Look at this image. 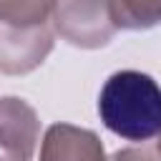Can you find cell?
Returning a JSON list of instances; mask_svg holds the SVG:
<instances>
[{"label":"cell","mask_w":161,"mask_h":161,"mask_svg":"<svg viewBox=\"0 0 161 161\" xmlns=\"http://www.w3.org/2000/svg\"><path fill=\"white\" fill-rule=\"evenodd\" d=\"M98 116L126 141H151L161 133V86L141 70H118L98 93Z\"/></svg>","instance_id":"obj_1"},{"label":"cell","mask_w":161,"mask_h":161,"mask_svg":"<svg viewBox=\"0 0 161 161\" xmlns=\"http://www.w3.org/2000/svg\"><path fill=\"white\" fill-rule=\"evenodd\" d=\"M40 138L35 108L15 96L0 98V161H30Z\"/></svg>","instance_id":"obj_4"},{"label":"cell","mask_w":161,"mask_h":161,"mask_svg":"<svg viewBox=\"0 0 161 161\" xmlns=\"http://www.w3.org/2000/svg\"><path fill=\"white\" fill-rule=\"evenodd\" d=\"M53 30L75 48H103L116 35L111 0H55Z\"/></svg>","instance_id":"obj_2"},{"label":"cell","mask_w":161,"mask_h":161,"mask_svg":"<svg viewBox=\"0 0 161 161\" xmlns=\"http://www.w3.org/2000/svg\"><path fill=\"white\" fill-rule=\"evenodd\" d=\"M53 50V28L40 25H18L0 20V73L23 75L35 70L48 53Z\"/></svg>","instance_id":"obj_3"},{"label":"cell","mask_w":161,"mask_h":161,"mask_svg":"<svg viewBox=\"0 0 161 161\" xmlns=\"http://www.w3.org/2000/svg\"><path fill=\"white\" fill-rule=\"evenodd\" d=\"M108 161H161V151L156 146H131L116 151Z\"/></svg>","instance_id":"obj_8"},{"label":"cell","mask_w":161,"mask_h":161,"mask_svg":"<svg viewBox=\"0 0 161 161\" xmlns=\"http://www.w3.org/2000/svg\"><path fill=\"white\" fill-rule=\"evenodd\" d=\"M116 28L148 30L161 23V0H111Z\"/></svg>","instance_id":"obj_6"},{"label":"cell","mask_w":161,"mask_h":161,"mask_svg":"<svg viewBox=\"0 0 161 161\" xmlns=\"http://www.w3.org/2000/svg\"><path fill=\"white\" fill-rule=\"evenodd\" d=\"M156 148H158V151H161V133H158V143H156Z\"/></svg>","instance_id":"obj_9"},{"label":"cell","mask_w":161,"mask_h":161,"mask_svg":"<svg viewBox=\"0 0 161 161\" xmlns=\"http://www.w3.org/2000/svg\"><path fill=\"white\" fill-rule=\"evenodd\" d=\"M55 0H0V20L18 25L48 23Z\"/></svg>","instance_id":"obj_7"},{"label":"cell","mask_w":161,"mask_h":161,"mask_svg":"<svg viewBox=\"0 0 161 161\" xmlns=\"http://www.w3.org/2000/svg\"><path fill=\"white\" fill-rule=\"evenodd\" d=\"M40 161H106L101 138L70 123H53L40 146Z\"/></svg>","instance_id":"obj_5"}]
</instances>
